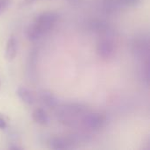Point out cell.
Segmentation results:
<instances>
[{
  "label": "cell",
  "mask_w": 150,
  "mask_h": 150,
  "mask_svg": "<svg viewBox=\"0 0 150 150\" xmlns=\"http://www.w3.org/2000/svg\"><path fill=\"white\" fill-rule=\"evenodd\" d=\"M6 127H7L6 121L4 119V117L1 116V114H0V129H5Z\"/></svg>",
  "instance_id": "12"
},
{
  "label": "cell",
  "mask_w": 150,
  "mask_h": 150,
  "mask_svg": "<svg viewBox=\"0 0 150 150\" xmlns=\"http://www.w3.org/2000/svg\"><path fill=\"white\" fill-rule=\"evenodd\" d=\"M40 100L42 101V103L48 108H56L58 106V104H59L58 99L51 91H43L40 92Z\"/></svg>",
  "instance_id": "6"
},
{
  "label": "cell",
  "mask_w": 150,
  "mask_h": 150,
  "mask_svg": "<svg viewBox=\"0 0 150 150\" xmlns=\"http://www.w3.org/2000/svg\"><path fill=\"white\" fill-rule=\"evenodd\" d=\"M56 115L61 123L69 127H77L81 126V121L84 114L89 111L88 108L78 103L66 104L57 106Z\"/></svg>",
  "instance_id": "2"
},
{
  "label": "cell",
  "mask_w": 150,
  "mask_h": 150,
  "mask_svg": "<svg viewBox=\"0 0 150 150\" xmlns=\"http://www.w3.org/2000/svg\"><path fill=\"white\" fill-rule=\"evenodd\" d=\"M17 50H18L17 40L13 36H11L7 40L6 47H5V57H6V59L8 61L13 60L17 54Z\"/></svg>",
  "instance_id": "8"
},
{
  "label": "cell",
  "mask_w": 150,
  "mask_h": 150,
  "mask_svg": "<svg viewBox=\"0 0 150 150\" xmlns=\"http://www.w3.org/2000/svg\"><path fill=\"white\" fill-rule=\"evenodd\" d=\"M117 4L120 7H135L141 2V0H116Z\"/></svg>",
  "instance_id": "10"
},
{
  "label": "cell",
  "mask_w": 150,
  "mask_h": 150,
  "mask_svg": "<svg viewBox=\"0 0 150 150\" xmlns=\"http://www.w3.org/2000/svg\"><path fill=\"white\" fill-rule=\"evenodd\" d=\"M59 15L55 11H45L38 15L29 25L26 36L31 41H37L47 34L56 25Z\"/></svg>",
  "instance_id": "1"
},
{
  "label": "cell",
  "mask_w": 150,
  "mask_h": 150,
  "mask_svg": "<svg viewBox=\"0 0 150 150\" xmlns=\"http://www.w3.org/2000/svg\"><path fill=\"white\" fill-rule=\"evenodd\" d=\"M33 120L41 126H46L49 122V118L47 112L42 108H37L33 112Z\"/></svg>",
  "instance_id": "9"
},
{
  "label": "cell",
  "mask_w": 150,
  "mask_h": 150,
  "mask_svg": "<svg viewBox=\"0 0 150 150\" xmlns=\"http://www.w3.org/2000/svg\"><path fill=\"white\" fill-rule=\"evenodd\" d=\"M76 139L73 137L54 136L49 140L48 145L50 149L54 150L69 149L74 147V144H76Z\"/></svg>",
  "instance_id": "5"
},
{
  "label": "cell",
  "mask_w": 150,
  "mask_h": 150,
  "mask_svg": "<svg viewBox=\"0 0 150 150\" xmlns=\"http://www.w3.org/2000/svg\"><path fill=\"white\" fill-rule=\"evenodd\" d=\"M107 123L106 116L101 112H90L88 111L82 119L81 127L86 130L98 132L102 130Z\"/></svg>",
  "instance_id": "3"
},
{
  "label": "cell",
  "mask_w": 150,
  "mask_h": 150,
  "mask_svg": "<svg viewBox=\"0 0 150 150\" xmlns=\"http://www.w3.org/2000/svg\"><path fill=\"white\" fill-rule=\"evenodd\" d=\"M17 95L18 98L27 105H32L34 103V97L33 93L25 87H18V89L17 90Z\"/></svg>",
  "instance_id": "7"
},
{
  "label": "cell",
  "mask_w": 150,
  "mask_h": 150,
  "mask_svg": "<svg viewBox=\"0 0 150 150\" xmlns=\"http://www.w3.org/2000/svg\"><path fill=\"white\" fill-rule=\"evenodd\" d=\"M11 0H0V13L4 11L10 4Z\"/></svg>",
  "instance_id": "11"
},
{
  "label": "cell",
  "mask_w": 150,
  "mask_h": 150,
  "mask_svg": "<svg viewBox=\"0 0 150 150\" xmlns=\"http://www.w3.org/2000/svg\"><path fill=\"white\" fill-rule=\"evenodd\" d=\"M116 52V45L109 36L102 38L97 45V53L100 58L108 60L114 56Z\"/></svg>",
  "instance_id": "4"
}]
</instances>
